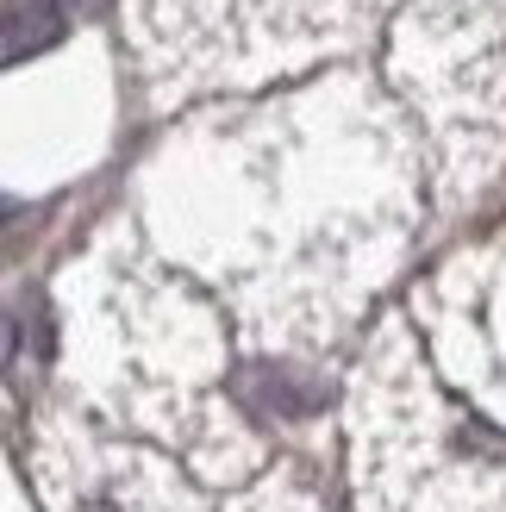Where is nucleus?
I'll return each instance as SVG.
<instances>
[{"label":"nucleus","mask_w":506,"mask_h":512,"mask_svg":"<svg viewBox=\"0 0 506 512\" xmlns=\"http://www.w3.org/2000/svg\"><path fill=\"white\" fill-rule=\"evenodd\" d=\"M250 512H288V500H263V506H250Z\"/></svg>","instance_id":"nucleus-4"},{"label":"nucleus","mask_w":506,"mask_h":512,"mask_svg":"<svg viewBox=\"0 0 506 512\" xmlns=\"http://www.w3.org/2000/svg\"><path fill=\"white\" fill-rule=\"evenodd\" d=\"M57 25H63L57 0H32V7H19V19H13V38H7V50H38L44 38H57Z\"/></svg>","instance_id":"nucleus-3"},{"label":"nucleus","mask_w":506,"mask_h":512,"mask_svg":"<svg viewBox=\"0 0 506 512\" xmlns=\"http://www.w3.org/2000/svg\"><path fill=\"white\" fill-rule=\"evenodd\" d=\"M350 0H138V44L175 88L263 75L338 38Z\"/></svg>","instance_id":"nucleus-1"},{"label":"nucleus","mask_w":506,"mask_h":512,"mask_svg":"<svg viewBox=\"0 0 506 512\" xmlns=\"http://www.w3.org/2000/svg\"><path fill=\"white\" fill-rule=\"evenodd\" d=\"M38 463L57 512H194V500L182 488H169L163 469L100 444H69L63 456L44 450Z\"/></svg>","instance_id":"nucleus-2"}]
</instances>
